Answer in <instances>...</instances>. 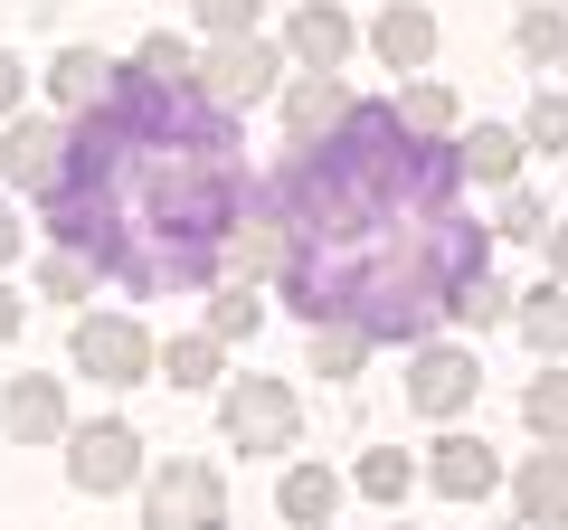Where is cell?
I'll return each instance as SVG.
<instances>
[{"instance_id": "36", "label": "cell", "mask_w": 568, "mask_h": 530, "mask_svg": "<svg viewBox=\"0 0 568 530\" xmlns=\"http://www.w3.org/2000/svg\"><path fill=\"white\" fill-rule=\"evenodd\" d=\"M549 285H568V227H549Z\"/></svg>"}, {"instance_id": "9", "label": "cell", "mask_w": 568, "mask_h": 530, "mask_svg": "<svg viewBox=\"0 0 568 530\" xmlns=\"http://www.w3.org/2000/svg\"><path fill=\"white\" fill-rule=\"evenodd\" d=\"M0 427L20 436V446H58V436H67V379H58V369L10 379V388H0Z\"/></svg>"}, {"instance_id": "13", "label": "cell", "mask_w": 568, "mask_h": 530, "mask_svg": "<svg viewBox=\"0 0 568 530\" xmlns=\"http://www.w3.org/2000/svg\"><path fill=\"white\" fill-rule=\"evenodd\" d=\"M351 39H361V29H351V10H332V0H304V10L284 20V48H294L313 77H332V67L351 58Z\"/></svg>"}, {"instance_id": "22", "label": "cell", "mask_w": 568, "mask_h": 530, "mask_svg": "<svg viewBox=\"0 0 568 530\" xmlns=\"http://www.w3.org/2000/svg\"><path fill=\"white\" fill-rule=\"evenodd\" d=\"M152 369H162L171 388H209V379H227V369H219V342H209V332H181V342H162V360H152Z\"/></svg>"}, {"instance_id": "12", "label": "cell", "mask_w": 568, "mask_h": 530, "mask_svg": "<svg viewBox=\"0 0 568 530\" xmlns=\"http://www.w3.org/2000/svg\"><path fill=\"white\" fill-rule=\"evenodd\" d=\"M511 511L530 530H568V455H521L511 465Z\"/></svg>"}, {"instance_id": "35", "label": "cell", "mask_w": 568, "mask_h": 530, "mask_svg": "<svg viewBox=\"0 0 568 530\" xmlns=\"http://www.w3.org/2000/svg\"><path fill=\"white\" fill-rule=\"evenodd\" d=\"M20 85H29V77H20V58H0V114L20 104Z\"/></svg>"}, {"instance_id": "29", "label": "cell", "mask_w": 568, "mask_h": 530, "mask_svg": "<svg viewBox=\"0 0 568 530\" xmlns=\"http://www.w3.org/2000/svg\"><path fill=\"white\" fill-rule=\"evenodd\" d=\"M511 39H521V58H568V10H521V29H511Z\"/></svg>"}, {"instance_id": "17", "label": "cell", "mask_w": 568, "mask_h": 530, "mask_svg": "<svg viewBox=\"0 0 568 530\" xmlns=\"http://www.w3.org/2000/svg\"><path fill=\"white\" fill-rule=\"evenodd\" d=\"M275 511L294 530H323L332 511H342V473L332 465H284V483H275Z\"/></svg>"}, {"instance_id": "20", "label": "cell", "mask_w": 568, "mask_h": 530, "mask_svg": "<svg viewBox=\"0 0 568 530\" xmlns=\"http://www.w3.org/2000/svg\"><path fill=\"white\" fill-rule=\"evenodd\" d=\"M123 77H142V85H171V95H190V85H200V48H190V39H142Z\"/></svg>"}, {"instance_id": "16", "label": "cell", "mask_w": 568, "mask_h": 530, "mask_svg": "<svg viewBox=\"0 0 568 530\" xmlns=\"http://www.w3.org/2000/svg\"><path fill=\"white\" fill-rule=\"evenodd\" d=\"M521 133L511 123H474L465 143H455V162H465V181H484V190H521Z\"/></svg>"}, {"instance_id": "3", "label": "cell", "mask_w": 568, "mask_h": 530, "mask_svg": "<svg viewBox=\"0 0 568 530\" xmlns=\"http://www.w3.org/2000/svg\"><path fill=\"white\" fill-rule=\"evenodd\" d=\"M142 521L152 530H227V483L200 465V455H171L142 492Z\"/></svg>"}, {"instance_id": "19", "label": "cell", "mask_w": 568, "mask_h": 530, "mask_svg": "<svg viewBox=\"0 0 568 530\" xmlns=\"http://www.w3.org/2000/svg\"><path fill=\"white\" fill-rule=\"evenodd\" d=\"M219 275H284V227L275 218H237L219 246Z\"/></svg>"}, {"instance_id": "32", "label": "cell", "mask_w": 568, "mask_h": 530, "mask_svg": "<svg viewBox=\"0 0 568 530\" xmlns=\"http://www.w3.org/2000/svg\"><path fill=\"white\" fill-rule=\"evenodd\" d=\"M521 143H530V152H568V95H540V104H530V114H521Z\"/></svg>"}, {"instance_id": "23", "label": "cell", "mask_w": 568, "mask_h": 530, "mask_svg": "<svg viewBox=\"0 0 568 530\" xmlns=\"http://www.w3.org/2000/svg\"><path fill=\"white\" fill-rule=\"evenodd\" d=\"M521 417H530V436L568 446V369H540V379L521 388Z\"/></svg>"}, {"instance_id": "1", "label": "cell", "mask_w": 568, "mask_h": 530, "mask_svg": "<svg viewBox=\"0 0 568 530\" xmlns=\"http://www.w3.org/2000/svg\"><path fill=\"white\" fill-rule=\"evenodd\" d=\"M284 227V313L313 332L426 342L474 275H493V227L465 218L455 143L407 133L398 104H361L332 143L294 152L265 181Z\"/></svg>"}, {"instance_id": "21", "label": "cell", "mask_w": 568, "mask_h": 530, "mask_svg": "<svg viewBox=\"0 0 568 530\" xmlns=\"http://www.w3.org/2000/svg\"><path fill=\"white\" fill-rule=\"evenodd\" d=\"M511 323H521V342H530V350H549V360H559V350H568V285L521 294V313H511Z\"/></svg>"}, {"instance_id": "2", "label": "cell", "mask_w": 568, "mask_h": 530, "mask_svg": "<svg viewBox=\"0 0 568 530\" xmlns=\"http://www.w3.org/2000/svg\"><path fill=\"white\" fill-rule=\"evenodd\" d=\"M58 256L123 294H200L219 275L227 227L246 218V143L237 114L190 85H142L123 77L104 114L67 133L58 190H39Z\"/></svg>"}, {"instance_id": "14", "label": "cell", "mask_w": 568, "mask_h": 530, "mask_svg": "<svg viewBox=\"0 0 568 530\" xmlns=\"http://www.w3.org/2000/svg\"><path fill=\"white\" fill-rule=\"evenodd\" d=\"M426 483L446 492V502H484V492L503 483V455H493L484 436H446V446H436V465H426Z\"/></svg>"}, {"instance_id": "30", "label": "cell", "mask_w": 568, "mask_h": 530, "mask_svg": "<svg viewBox=\"0 0 568 530\" xmlns=\"http://www.w3.org/2000/svg\"><path fill=\"white\" fill-rule=\"evenodd\" d=\"M190 10H200L209 48H227V39H246V29H256V10H265V0H190Z\"/></svg>"}, {"instance_id": "26", "label": "cell", "mask_w": 568, "mask_h": 530, "mask_svg": "<svg viewBox=\"0 0 568 530\" xmlns=\"http://www.w3.org/2000/svg\"><path fill=\"white\" fill-rule=\"evenodd\" d=\"M256 323H265V304H256L246 285H219V294H209V342H246Z\"/></svg>"}, {"instance_id": "4", "label": "cell", "mask_w": 568, "mask_h": 530, "mask_svg": "<svg viewBox=\"0 0 568 530\" xmlns=\"http://www.w3.org/2000/svg\"><path fill=\"white\" fill-rule=\"evenodd\" d=\"M304 436V408L284 379H227V446L237 455H294Z\"/></svg>"}, {"instance_id": "18", "label": "cell", "mask_w": 568, "mask_h": 530, "mask_svg": "<svg viewBox=\"0 0 568 530\" xmlns=\"http://www.w3.org/2000/svg\"><path fill=\"white\" fill-rule=\"evenodd\" d=\"M369 48H379L388 67H426V58H436V10H417V0H398V10H379V29H369Z\"/></svg>"}, {"instance_id": "33", "label": "cell", "mask_w": 568, "mask_h": 530, "mask_svg": "<svg viewBox=\"0 0 568 530\" xmlns=\"http://www.w3.org/2000/svg\"><path fill=\"white\" fill-rule=\"evenodd\" d=\"M85 285H95V275H85L77 256H58V246L39 256V294H48V304H85Z\"/></svg>"}, {"instance_id": "5", "label": "cell", "mask_w": 568, "mask_h": 530, "mask_svg": "<svg viewBox=\"0 0 568 530\" xmlns=\"http://www.w3.org/2000/svg\"><path fill=\"white\" fill-rule=\"evenodd\" d=\"M152 360H162V342H152V332H142L133 313H85V323H77V369H85V379L133 388Z\"/></svg>"}, {"instance_id": "34", "label": "cell", "mask_w": 568, "mask_h": 530, "mask_svg": "<svg viewBox=\"0 0 568 530\" xmlns=\"http://www.w3.org/2000/svg\"><path fill=\"white\" fill-rule=\"evenodd\" d=\"M20 323H29V304H20L10 285H0V342H20Z\"/></svg>"}, {"instance_id": "7", "label": "cell", "mask_w": 568, "mask_h": 530, "mask_svg": "<svg viewBox=\"0 0 568 530\" xmlns=\"http://www.w3.org/2000/svg\"><path fill=\"white\" fill-rule=\"evenodd\" d=\"M275 77H284V48H265V39H227V48H209V58H200V95L219 104V114L256 104Z\"/></svg>"}, {"instance_id": "25", "label": "cell", "mask_w": 568, "mask_h": 530, "mask_svg": "<svg viewBox=\"0 0 568 530\" xmlns=\"http://www.w3.org/2000/svg\"><path fill=\"white\" fill-rule=\"evenodd\" d=\"M398 123H407V133H426V143H446V133H455V85H407Z\"/></svg>"}, {"instance_id": "10", "label": "cell", "mask_w": 568, "mask_h": 530, "mask_svg": "<svg viewBox=\"0 0 568 530\" xmlns=\"http://www.w3.org/2000/svg\"><path fill=\"white\" fill-rule=\"evenodd\" d=\"M351 114H361V95H351L342 77H304V85H284V133H294V152L332 143Z\"/></svg>"}, {"instance_id": "37", "label": "cell", "mask_w": 568, "mask_h": 530, "mask_svg": "<svg viewBox=\"0 0 568 530\" xmlns=\"http://www.w3.org/2000/svg\"><path fill=\"white\" fill-rule=\"evenodd\" d=\"M20 256V218H10V208H0V265Z\"/></svg>"}, {"instance_id": "28", "label": "cell", "mask_w": 568, "mask_h": 530, "mask_svg": "<svg viewBox=\"0 0 568 530\" xmlns=\"http://www.w3.org/2000/svg\"><path fill=\"white\" fill-rule=\"evenodd\" d=\"M511 313H521V304H511V294L493 285V275H474V285L455 294V323H474V332H493V323H511Z\"/></svg>"}, {"instance_id": "31", "label": "cell", "mask_w": 568, "mask_h": 530, "mask_svg": "<svg viewBox=\"0 0 568 530\" xmlns=\"http://www.w3.org/2000/svg\"><path fill=\"white\" fill-rule=\"evenodd\" d=\"M493 237H511V246L549 237V208H540V190H511V200H503V218H493Z\"/></svg>"}, {"instance_id": "11", "label": "cell", "mask_w": 568, "mask_h": 530, "mask_svg": "<svg viewBox=\"0 0 568 530\" xmlns=\"http://www.w3.org/2000/svg\"><path fill=\"white\" fill-rule=\"evenodd\" d=\"M123 85V67L104 58V48H58V67H48V95L67 104V114H104Z\"/></svg>"}, {"instance_id": "8", "label": "cell", "mask_w": 568, "mask_h": 530, "mask_svg": "<svg viewBox=\"0 0 568 530\" xmlns=\"http://www.w3.org/2000/svg\"><path fill=\"white\" fill-rule=\"evenodd\" d=\"M474 388H484L474 350L426 342V350H417V369H407V408H417V417H465V408H474Z\"/></svg>"}, {"instance_id": "27", "label": "cell", "mask_w": 568, "mask_h": 530, "mask_svg": "<svg viewBox=\"0 0 568 530\" xmlns=\"http://www.w3.org/2000/svg\"><path fill=\"white\" fill-rule=\"evenodd\" d=\"M361 360H369V332H342V323L313 332V369H323V379H351Z\"/></svg>"}, {"instance_id": "6", "label": "cell", "mask_w": 568, "mask_h": 530, "mask_svg": "<svg viewBox=\"0 0 568 530\" xmlns=\"http://www.w3.org/2000/svg\"><path fill=\"white\" fill-rule=\"evenodd\" d=\"M142 465V436L123 427V417H85V427H67V483L77 492H123Z\"/></svg>"}, {"instance_id": "24", "label": "cell", "mask_w": 568, "mask_h": 530, "mask_svg": "<svg viewBox=\"0 0 568 530\" xmlns=\"http://www.w3.org/2000/svg\"><path fill=\"white\" fill-rule=\"evenodd\" d=\"M351 483H361L369 502H407V492H417V465H407L398 446H369V455H361V473H351Z\"/></svg>"}, {"instance_id": "15", "label": "cell", "mask_w": 568, "mask_h": 530, "mask_svg": "<svg viewBox=\"0 0 568 530\" xmlns=\"http://www.w3.org/2000/svg\"><path fill=\"white\" fill-rule=\"evenodd\" d=\"M0 171H10L20 190H58V171H67V133H58V123H10Z\"/></svg>"}, {"instance_id": "38", "label": "cell", "mask_w": 568, "mask_h": 530, "mask_svg": "<svg viewBox=\"0 0 568 530\" xmlns=\"http://www.w3.org/2000/svg\"><path fill=\"white\" fill-rule=\"evenodd\" d=\"M559 67H568V58H559Z\"/></svg>"}]
</instances>
